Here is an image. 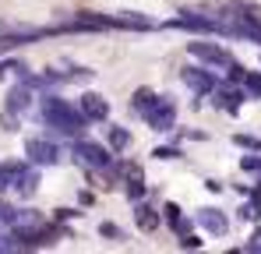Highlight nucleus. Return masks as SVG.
<instances>
[{
  "instance_id": "16",
  "label": "nucleus",
  "mask_w": 261,
  "mask_h": 254,
  "mask_svg": "<svg viewBox=\"0 0 261 254\" xmlns=\"http://www.w3.org/2000/svg\"><path fill=\"white\" fill-rule=\"evenodd\" d=\"M159 99H163L159 92H152V88H138V92L130 95V106H134L138 113H148V110H152V106H155Z\"/></svg>"
},
{
  "instance_id": "23",
  "label": "nucleus",
  "mask_w": 261,
  "mask_h": 254,
  "mask_svg": "<svg viewBox=\"0 0 261 254\" xmlns=\"http://www.w3.org/2000/svg\"><path fill=\"white\" fill-rule=\"evenodd\" d=\"M240 169H247V173H261V156H258V152L240 156Z\"/></svg>"
},
{
  "instance_id": "2",
  "label": "nucleus",
  "mask_w": 261,
  "mask_h": 254,
  "mask_svg": "<svg viewBox=\"0 0 261 254\" xmlns=\"http://www.w3.org/2000/svg\"><path fill=\"white\" fill-rule=\"evenodd\" d=\"M53 29H36V25H14V21H0V46H21V42H36L49 36Z\"/></svg>"
},
{
  "instance_id": "29",
  "label": "nucleus",
  "mask_w": 261,
  "mask_h": 254,
  "mask_svg": "<svg viewBox=\"0 0 261 254\" xmlns=\"http://www.w3.org/2000/svg\"><path fill=\"white\" fill-rule=\"evenodd\" d=\"M226 71H229V82H244V74H247V71H244V67H240L237 60H233V64H229Z\"/></svg>"
},
{
  "instance_id": "18",
  "label": "nucleus",
  "mask_w": 261,
  "mask_h": 254,
  "mask_svg": "<svg viewBox=\"0 0 261 254\" xmlns=\"http://www.w3.org/2000/svg\"><path fill=\"white\" fill-rule=\"evenodd\" d=\"M110 148H113V152L130 148V131L127 127H110Z\"/></svg>"
},
{
  "instance_id": "3",
  "label": "nucleus",
  "mask_w": 261,
  "mask_h": 254,
  "mask_svg": "<svg viewBox=\"0 0 261 254\" xmlns=\"http://www.w3.org/2000/svg\"><path fill=\"white\" fill-rule=\"evenodd\" d=\"M170 29H184V32H198V36H216L219 32V21L208 18V14H198V11H180Z\"/></svg>"
},
{
  "instance_id": "6",
  "label": "nucleus",
  "mask_w": 261,
  "mask_h": 254,
  "mask_svg": "<svg viewBox=\"0 0 261 254\" xmlns=\"http://www.w3.org/2000/svg\"><path fill=\"white\" fill-rule=\"evenodd\" d=\"M71 152L85 163V166H92V169H106L110 166V152L102 148V145H95V141H85V138H78L74 145H71Z\"/></svg>"
},
{
  "instance_id": "27",
  "label": "nucleus",
  "mask_w": 261,
  "mask_h": 254,
  "mask_svg": "<svg viewBox=\"0 0 261 254\" xmlns=\"http://www.w3.org/2000/svg\"><path fill=\"white\" fill-rule=\"evenodd\" d=\"M152 156H155V159H180V152H176V148H170V145H163V148H152Z\"/></svg>"
},
{
  "instance_id": "26",
  "label": "nucleus",
  "mask_w": 261,
  "mask_h": 254,
  "mask_svg": "<svg viewBox=\"0 0 261 254\" xmlns=\"http://www.w3.org/2000/svg\"><path fill=\"white\" fill-rule=\"evenodd\" d=\"M180 247H184V251H187V247H191V251H198V247H201V240H198L191 230H184V233H180Z\"/></svg>"
},
{
  "instance_id": "9",
  "label": "nucleus",
  "mask_w": 261,
  "mask_h": 254,
  "mask_svg": "<svg viewBox=\"0 0 261 254\" xmlns=\"http://www.w3.org/2000/svg\"><path fill=\"white\" fill-rule=\"evenodd\" d=\"M78 106H82V113H85L88 120H110V103L99 92H85L78 99Z\"/></svg>"
},
{
  "instance_id": "30",
  "label": "nucleus",
  "mask_w": 261,
  "mask_h": 254,
  "mask_svg": "<svg viewBox=\"0 0 261 254\" xmlns=\"http://www.w3.org/2000/svg\"><path fill=\"white\" fill-rule=\"evenodd\" d=\"M99 233H102V237H113V240H120V237H124V233H120L113 222H102V226H99Z\"/></svg>"
},
{
  "instance_id": "28",
  "label": "nucleus",
  "mask_w": 261,
  "mask_h": 254,
  "mask_svg": "<svg viewBox=\"0 0 261 254\" xmlns=\"http://www.w3.org/2000/svg\"><path fill=\"white\" fill-rule=\"evenodd\" d=\"M64 78H71V82H92V71H85V67H74L71 74H64Z\"/></svg>"
},
{
  "instance_id": "19",
  "label": "nucleus",
  "mask_w": 261,
  "mask_h": 254,
  "mask_svg": "<svg viewBox=\"0 0 261 254\" xmlns=\"http://www.w3.org/2000/svg\"><path fill=\"white\" fill-rule=\"evenodd\" d=\"M244 92H247V99H261V71L244 74Z\"/></svg>"
},
{
  "instance_id": "13",
  "label": "nucleus",
  "mask_w": 261,
  "mask_h": 254,
  "mask_svg": "<svg viewBox=\"0 0 261 254\" xmlns=\"http://www.w3.org/2000/svg\"><path fill=\"white\" fill-rule=\"evenodd\" d=\"M134 222H138V230H145V233H152V230H159V222H163V215L155 209H148V205H138L134 209Z\"/></svg>"
},
{
  "instance_id": "7",
  "label": "nucleus",
  "mask_w": 261,
  "mask_h": 254,
  "mask_svg": "<svg viewBox=\"0 0 261 254\" xmlns=\"http://www.w3.org/2000/svg\"><path fill=\"white\" fill-rule=\"evenodd\" d=\"M141 117H145V124L152 127V131H173V124H176V106L166 99V95H163V99H159L148 113H141Z\"/></svg>"
},
{
  "instance_id": "24",
  "label": "nucleus",
  "mask_w": 261,
  "mask_h": 254,
  "mask_svg": "<svg viewBox=\"0 0 261 254\" xmlns=\"http://www.w3.org/2000/svg\"><path fill=\"white\" fill-rule=\"evenodd\" d=\"M124 191H127L130 201H141V198H145V184H141L138 176H134V180H127V187H124Z\"/></svg>"
},
{
  "instance_id": "11",
  "label": "nucleus",
  "mask_w": 261,
  "mask_h": 254,
  "mask_svg": "<svg viewBox=\"0 0 261 254\" xmlns=\"http://www.w3.org/2000/svg\"><path fill=\"white\" fill-rule=\"evenodd\" d=\"M36 180H39V176H36V169H29L25 163H18V169H14V180H11V187H14V191H18L21 198H32V194H36Z\"/></svg>"
},
{
  "instance_id": "8",
  "label": "nucleus",
  "mask_w": 261,
  "mask_h": 254,
  "mask_svg": "<svg viewBox=\"0 0 261 254\" xmlns=\"http://www.w3.org/2000/svg\"><path fill=\"white\" fill-rule=\"evenodd\" d=\"M180 82L187 85L191 92H198V95H208L219 85V78L212 71H205V67H184V71H180Z\"/></svg>"
},
{
  "instance_id": "14",
  "label": "nucleus",
  "mask_w": 261,
  "mask_h": 254,
  "mask_svg": "<svg viewBox=\"0 0 261 254\" xmlns=\"http://www.w3.org/2000/svg\"><path fill=\"white\" fill-rule=\"evenodd\" d=\"M110 25H113V29H141V32H145V29H155L145 14H113Z\"/></svg>"
},
{
  "instance_id": "4",
  "label": "nucleus",
  "mask_w": 261,
  "mask_h": 254,
  "mask_svg": "<svg viewBox=\"0 0 261 254\" xmlns=\"http://www.w3.org/2000/svg\"><path fill=\"white\" fill-rule=\"evenodd\" d=\"M25 156H29L32 166H57L60 163V148L53 141H46V138H29L25 141Z\"/></svg>"
},
{
  "instance_id": "31",
  "label": "nucleus",
  "mask_w": 261,
  "mask_h": 254,
  "mask_svg": "<svg viewBox=\"0 0 261 254\" xmlns=\"http://www.w3.org/2000/svg\"><path fill=\"white\" fill-rule=\"evenodd\" d=\"M244 251H261V230L254 233V240H247V244H244Z\"/></svg>"
},
{
  "instance_id": "1",
  "label": "nucleus",
  "mask_w": 261,
  "mask_h": 254,
  "mask_svg": "<svg viewBox=\"0 0 261 254\" xmlns=\"http://www.w3.org/2000/svg\"><path fill=\"white\" fill-rule=\"evenodd\" d=\"M43 124L74 138V134H82L88 127V117L82 113V106H71V103L60 99V95H46L43 99Z\"/></svg>"
},
{
  "instance_id": "25",
  "label": "nucleus",
  "mask_w": 261,
  "mask_h": 254,
  "mask_svg": "<svg viewBox=\"0 0 261 254\" xmlns=\"http://www.w3.org/2000/svg\"><path fill=\"white\" fill-rule=\"evenodd\" d=\"M233 141H237L240 148H247V152H261V141H258V138H251V134H237Z\"/></svg>"
},
{
  "instance_id": "15",
  "label": "nucleus",
  "mask_w": 261,
  "mask_h": 254,
  "mask_svg": "<svg viewBox=\"0 0 261 254\" xmlns=\"http://www.w3.org/2000/svg\"><path fill=\"white\" fill-rule=\"evenodd\" d=\"M29 106H32L29 85H21V88H11V92H7V110H11V113H25Z\"/></svg>"
},
{
  "instance_id": "5",
  "label": "nucleus",
  "mask_w": 261,
  "mask_h": 254,
  "mask_svg": "<svg viewBox=\"0 0 261 254\" xmlns=\"http://www.w3.org/2000/svg\"><path fill=\"white\" fill-rule=\"evenodd\" d=\"M187 49H191V57H198V60H205L212 67H229L233 64V53L226 46H219V42H191Z\"/></svg>"
},
{
  "instance_id": "22",
  "label": "nucleus",
  "mask_w": 261,
  "mask_h": 254,
  "mask_svg": "<svg viewBox=\"0 0 261 254\" xmlns=\"http://www.w3.org/2000/svg\"><path fill=\"white\" fill-rule=\"evenodd\" d=\"M14 169H18V163H0V191H7V187H11Z\"/></svg>"
},
{
  "instance_id": "17",
  "label": "nucleus",
  "mask_w": 261,
  "mask_h": 254,
  "mask_svg": "<svg viewBox=\"0 0 261 254\" xmlns=\"http://www.w3.org/2000/svg\"><path fill=\"white\" fill-rule=\"evenodd\" d=\"M163 222H166L170 230H176V233H184V230H187V226H184V212H180L176 201H166V205H163Z\"/></svg>"
},
{
  "instance_id": "20",
  "label": "nucleus",
  "mask_w": 261,
  "mask_h": 254,
  "mask_svg": "<svg viewBox=\"0 0 261 254\" xmlns=\"http://www.w3.org/2000/svg\"><path fill=\"white\" fill-rule=\"evenodd\" d=\"M237 215H240V222H258L261 219V198H254L251 205H240Z\"/></svg>"
},
{
  "instance_id": "12",
  "label": "nucleus",
  "mask_w": 261,
  "mask_h": 254,
  "mask_svg": "<svg viewBox=\"0 0 261 254\" xmlns=\"http://www.w3.org/2000/svg\"><path fill=\"white\" fill-rule=\"evenodd\" d=\"M198 222H201L208 233H216V237H226V233H229V219L219 209H201L198 212Z\"/></svg>"
},
{
  "instance_id": "10",
  "label": "nucleus",
  "mask_w": 261,
  "mask_h": 254,
  "mask_svg": "<svg viewBox=\"0 0 261 254\" xmlns=\"http://www.w3.org/2000/svg\"><path fill=\"white\" fill-rule=\"evenodd\" d=\"M212 103L216 106H222L226 113H240V106H244V99H247V92H237V88H222V85H216L212 88Z\"/></svg>"
},
{
  "instance_id": "21",
  "label": "nucleus",
  "mask_w": 261,
  "mask_h": 254,
  "mask_svg": "<svg viewBox=\"0 0 261 254\" xmlns=\"http://www.w3.org/2000/svg\"><path fill=\"white\" fill-rule=\"evenodd\" d=\"M4 74H18V78H29V67L21 64V60H7V64H0V78Z\"/></svg>"
}]
</instances>
